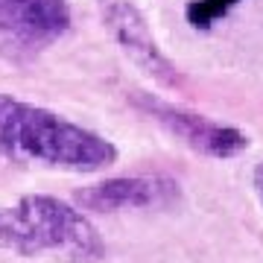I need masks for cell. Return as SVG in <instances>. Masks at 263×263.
<instances>
[{
  "label": "cell",
  "mask_w": 263,
  "mask_h": 263,
  "mask_svg": "<svg viewBox=\"0 0 263 263\" xmlns=\"http://www.w3.org/2000/svg\"><path fill=\"white\" fill-rule=\"evenodd\" d=\"M117 155L111 138L0 91V170L88 176L117 164Z\"/></svg>",
  "instance_id": "obj_1"
},
{
  "label": "cell",
  "mask_w": 263,
  "mask_h": 263,
  "mask_svg": "<svg viewBox=\"0 0 263 263\" xmlns=\"http://www.w3.org/2000/svg\"><path fill=\"white\" fill-rule=\"evenodd\" d=\"M0 249L21 257L62 254L76 263L100 260L105 243L82 208L50 193H29L0 208Z\"/></svg>",
  "instance_id": "obj_2"
},
{
  "label": "cell",
  "mask_w": 263,
  "mask_h": 263,
  "mask_svg": "<svg viewBox=\"0 0 263 263\" xmlns=\"http://www.w3.org/2000/svg\"><path fill=\"white\" fill-rule=\"evenodd\" d=\"M132 105L141 108L149 120H155L161 129H167L176 141H181L187 149L205 155V158H216V161H228L243 155L252 146V138L237 126L219 123L208 114L190 111L184 105L167 103L161 97H152L146 91H135Z\"/></svg>",
  "instance_id": "obj_3"
},
{
  "label": "cell",
  "mask_w": 263,
  "mask_h": 263,
  "mask_svg": "<svg viewBox=\"0 0 263 263\" xmlns=\"http://www.w3.org/2000/svg\"><path fill=\"white\" fill-rule=\"evenodd\" d=\"M97 9L103 18V27L114 38V44L129 56V62L155 82L176 88L181 85V73L176 62L161 50L155 32L149 29V21L132 0H97Z\"/></svg>",
  "instance_id": "obj_4"
},
{
  "label": "cell",
  "mask_w": 263,
  "mask_h": 263,
  "mask_svg": "<svg viewBox=\"0 0 263 263\" xmlns=\"http://www.w3.org/2000/svg\"><path fill=\"white\" fill-rule=\"evenodd\" d=\"M67 0H0V47L9 53H44L70 32Z\"/></svg>",
  "instance_id": "obj_5"
},
{
  "label": "cell",
  "mask_w": 263,
  "mask_h": 263,
  "mask_svg": "<svg viewBox=\"0 0 263 263\" xmlns=\"http://www.w3.org/2000/svg\"><path fill=\"white\" fill-rule=\"evenodd\" d=\"M73 202L85 214L120 211H167L181 202V184L170 176H114L76 190Z\"/></svg>",
  "instance_id": "obj_6"
},
{
  "label": "cell",
  "mask_w": 263,
  "mask_h": 263,
  "mask_svg": "<svg viewBox=\"0 0 263 263\" xmlns=\"http://www.w3.org/2000/svg\"><path fill=\"white\" fill-rule=\"evenodd\" d=\"M240 3H243V0H187V3H184V21L190 24V29L208 32V29H214L219 21H226Z\"/></svg>",
  "instance_id": "obj_7"
},
{
  "label": "cell",
  "mask_w": 263,
  "mask_h": 263,
  "mask_svg": "<svg viewBox=\"0 0 263 263\" xmlns=\"http://www.w3.org/2000/svg\"><path fill=\"white\" fill-rule=\"evenodd\" d=\"M252 187H254V196H257V202L263 205V161L252 170Z\"/></svg>",
  "instance_id": "obj_8"
}]
</instances>
